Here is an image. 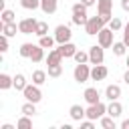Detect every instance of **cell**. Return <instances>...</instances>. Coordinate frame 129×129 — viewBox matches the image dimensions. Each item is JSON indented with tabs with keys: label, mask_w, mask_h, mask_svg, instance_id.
Instances as JSON below:
<instances>
[{
	"label": "cell",
	"mask_w": 129,
	"mask_h": 129,
	"mask_svg": "<svg viewBox=\"0 0 129 129\" xmlns=\"http://www.w3.org/2000/svg\"><path fill=\"white\" fill-rule=\"evenodd\" d=\"M73 24H77V26H85L87 24V20H89V16H87V6L83 4V2H77V4H73Z\"/></svg>",
	"instance_id": "cell-1"
},
{
	"label": "cell",
	"mask_w": 129,
	"mask_h": 129,
	"mask_svg": "<svg viewBox=\"0 0 129 129\" xmlns=\"http://www.w3.org/2000/svg\"><path fill=\"white\" fill-rule=\"evenodd\" d=\"M107 26V22L97 14V16H89V20H87V24H85V32L89 34V36H95V34H99L101 32V28H105Z\"/></svg>",
	"instance_id": "cell-2"
},
{
	"label": "cell",
	"mask_w": 129,
	"mask_h": 129,
	"mask_svg": "<svg viewBox=\"0 0 129 129\" xmlns=\"http://www.w3.org/2000/svg\"><path fill=\"white\" fill-rule=\"evenodd\" d=\"M97 14L109 24L113 18V0H97Z\"/></svg>",
	"instance_id": "cell-3"
},
{
	"label": "cell",
	"mask_w": 129,
	"mask_h": 129,
	"mask_svg": "<svg viewBox=\"0 0 129 129\" xmlns=\"http://www.w3.org/2000/svg\"><path fill=\"white\" fill-rule=\"evenodd\" d=\"M73 77H75L77 83H87V81L91 79V69H89V64H87V62H77V67H75V71H73Z\"/></svg>",
	"instance_id": "cell-4"
},
{
	"label": "cell",
	"mask_w": 129,
	"mask_h": 129,
	"mask_svg": "<svg viewBox=\"0 0 129 129\" xmlns=\"http://www.w3.org/2000/svg\"><path fill=\"white\" fill-rule=\"evenodd\" d=\"M85 111H87V119H93V121H97V119H101V117L107 113V105L99 101V103H93V105H89Z\"/></svg>",
	"instance_id": "cell-5"
},
{
	"label": "cell",
	"mask_w": 129,
	"mask_h": 129,
	"mask_svg": "<svg viewBox=\"0 0 129 129\" xmlns=\"http://www.w3.org/2000/svg\"><path fill=\"white\" fill-rule=\"evenodd\" d=\"M115 30H111L109 26H105V28H101V32L97 34V40H99V44L103 46V48H109V46H113V42H115Z\"/></svg>",
	"instance_id": "cell-6"
},
{
	"label": "cell",
	"mask_w": 129,
	"mask_h": 129,
	"mask_svg": "<svg viewBox=\"0 0 129 129\" xmlns=\"http://www.w3.org/2000/svg\"><path fill=\"white\" fill-rule=\"evenodd\" d=\"M22 95H24V99L26 101H32V103H40V99H42V91L38 89V85H26L24 87V91H22Z\"/></svg>",
	"instance_id": "cell-7"
},
{
	"label": "cell",
	"mask_w": 129,
	"mask_h": 129,
	"mask_svg": "<svg viewBox=\"0 0 129 129\" xmlns=\"http://www.w3.org/2000/svg\"><path fill=\"white\" fill-rule=\"evenodd\" d=\"M71 36H73V32H71V28H69V26H64V24H58V26L54 28V40H56L58 44L71 42Z\"/></svg>",
	"instance_id": "cell-8"
},
{
	"label": "cell",
	"mask_w": 129,
	"mask_h": 129,
	"mask_svg": "<svg viewBox=\"0 0 129 129\" xmlns=\"http://www.w3.org/2000/svg\"><path fill=\"white\" fill-rule=\"evenodd\" d=\"M105 60V48L101 44H95L89 48V62L91 64H101Z\"/></svg>",
	"instance_id": "cell-9"
},
{
	"label": "cell",
	"mask_w": 129,
	"mask_h": 129,
	"mask_svg": "<svg viewBox=\"0 0 129 129\" xmlns=\"http://www.w3.org/2000/svg\"><path fill=\"white\" fill-rule=\"evenodd\" d=\"M36 24H38L36 18H22L18 22V32H22V34H34L36 32Z\"/></svg>",
	"instance_id": "cell-10"
},
{
	"label": "cell",
	"mask_w": 129,
	"mask_h": 129,
	"mask_svg": "<svg viewBox=\"0 0 129 129\" xmlns=\"http://www.w3.org/2000/svg\"><path fill=\"white\" fill-rule=\"evenodd\" d=\"M107 75H109V69L101 62V64H93V69H91V81H103V79H107Z\"/></svg>",
	"instance_id": "cell-11"
},
{
	"label": "cell",
	"mask_w": 129,
	"mask_h": 129,
	"mask_svg": "<svg viewBox=\"0 0 129 129\" xmlns=\"http://www.w3.org/2000/svg\"><path fill=\"white\" fill-rule=\"evenodd\" d=\"M83 97H85V101H87L89 105H93V103H99V101H101V95H99V91H97L95 87H89V89H85Z\"/></svg>",
	"instance_id": "cell-12"
},
{
	"label": "cell",
	"mask_w": 129,
	"mask_h": 129,
	"mask_svg": "<svg viewBox=\"0 0 129 129\" xmlns=\"http://www.w3.org/2000/svg\"><path fill=\"white\" fill-rule=\"evenodd\" d=\"M69 115H71V119H73V121H79V123H81V121L87 117V111H85L81 105H73V107L69 109Z\"/></svg>",
	"instance_id": "cell-13"
},
{
	"label": "cell",
	"mask_w": 129,
	"mask_h": 129,
	"mask_svg": "<svg viewBox=\"0 0 129 129\" xmlns=\"http://www.w3.org/2000/svg\"><path fill=\"white\" fill-rule=\"evenodd\" d=\"M40 10L44 14H54L58 10V0H40Z\"/></svg>",
	"instance_id": "cell-14"
},
{
	"label": "cell",
	"mask_w": 129,
	"mask_h": 129,
	"mask_svg": "<svg viewBox=\"0 0 129 129\" xmlns=\"http://www.w3.org/2000/svg\"><path fill=\"white\" fill-rule=\"evenodd\" d=\"M62 54H60V50L58 48H50L48 50V56H46V62H48V67L50 64H62Z\"/></svg>",
	"instance_id": "cell-15"
},
{
	"label": "cell",
	"mask_w": 129,
	"mask_h": 129,
	"mask_svg": "<svg viewBox=\"0 0 129 129\" xmlns=\"http://www.w3.org/2000/svg\"><path fill=\"white\" fill-rule=\"evenodd\" d=\"M0 30H2V34H6L8 38H12V36H16L18 26H16V22H0Z\"/></svg>",
	"instance_id": "cell-16"
},
{
	"label": "cell",
	"mask_w": 129,
	"mask_h": 129,
	"mask_svg": "<svg viewBox=\"0 0 129 129\" xmlns=\"http://www.w3.org/2000/svg\"><path fill=\"white\" fill-rule=\"evenodd\" d=\"M105 97H107L109 101H117V99L121 97V87H119V85H107Z\"/></svg>",
	"instance_id": "cell-17"
},
{
	"label": "cell",
	"mask_w": 129,
	"mask_h": 129,
	"mask_svg": "<svg viewBox=\"0 0 129 129\" xmlns=\"http://www.w3.org/2000/svg\"><path fill=\"white\" fill-rule=\"evenodd\" d=\"M121 113H123V105L119 103V99H117V101H111V103L107 105V115H111V117L117 119Z\"/></svg>",
	"instance_id": "cell-18"
},
{
	"label": "cell",
	"mask_w": 129,
	"mask_h": 129,
	"mask_svg": "<svg viewBox=\"0 0 129 129\" xmlns=\"http://www.w3.org/2000/svg\"><path fill=\"white\" fill-rule=\"evenodd\" d=\"M58 50H60V54H62L64 58H71V56H75L77 46H75L73 42H64V44H58Z\"/></svg>",
	"instance_id": "cell-19"
},
{
	"label": "cell",
	"mask_w": 129,
	"mask_h": 129,
	"mask_svg": "<svg viewBox=\"0 0 129 129\" xmlns=\"http://www.w3.org/2000/svg\"><path fill=\"white\" fill-rule=\"evenodd\" d=\"M46 77H48V73H46V71H42V69H36V71L32 73V83L40 87L42 83H46Z\"/></svg>",
	"instance_id": "cell-20"
},
{
	"label": "cell",
	"mask_w": 129,
	"mask_h": 129,
	"mask_svg": "<svg viewBox=\"0 0 129 129\" xmlns=\"http://www.w3.org/2000/svg\"><path fill=\"white\" fill-rule=\"evenodd\" d=\"M42 58H44V48H42L40 44H34L32 54H30V60H32V62H40Z\"/></svg>",
	"instance_id": "cell-21"
},
{
	"label": "cell",
	"mask_w": 129,
	"mask_h": 129,
	"mask_svg": "<svg viewBox=\"0 0 129 129\" xmlns=\"http://www.w3.org/2000/svg\"><path fill=\"white\" fill-rule=\"evenodd\" d=\"M10 87H14V77L2 73V75H0V89L6 91V89H10Z\"/></svg>",
	"instance_id": "cell-22"
},
{
	"label": "cell",
	"mask_w": 129,
	"mask_h": 129,
	"mask_svg": "<svg viewBox=\"0 0 129 129\" xmlns=\"http://www.w3.org/2000/svg\"><path fill=\"white\" fill-rule=\"evenodd\" d=\"M26 85H28V83H26V77H24L22 73H16V75H14V89H16V91H24Z\"/></svg>",
	"instance_id": "cell-23"
},
{
	"label": "cell",
	"mask_w": 129,
	"mask_h": 129,
	"mask_svg": "<svg viewBox=\"0 0 129 129\" xmlns=\"http://www.w3.org/2000/svg\"><path fill=\"white\" fill-rule=\"evenodd\" d=\"M32 48H34V44H32V42H24V44H20V50H18V54H20L22 58H30V54H32Z\"/></svg>",
	"instance_id": "cell-24"
},
{
	"label": "cell",
	"mask_w": 129,
	"mask_h": 129,
	"mask_svg": "<svg viewBox=\"0 0 129 129\" xmlns=\"http://www.w3.org/2000/svg\"><path fill=\"white\" fill-rule=\"evenodd\" d=\"M54 36H50V34H44V36H40V40H38V44L42 46V48H52L54 46Z\"/></svg>",
	"instance_id": "cell-25"
},
{
	"label": "cell",
	"mask_w": 129,
	"mask_h": 129,
	"mask_svg": "<svg viewBox=\"0 0 129 129\" xmlns=\"http://www.w3.org/2000/svg\"><path fill=\"white\" fill-rule=\"evenodd\" d=\"M20 111H22V115H34L36 113V103H32V101H26L22 107H20Z\"/></svg>",
	"instance_id": "cell-26"
},
{
	"label": "cell",
	"mask_w": 129,
	"mask_h": 129,
	"mask_svg": "<svg viewBox=\"0 0 129 129\" xmlns=\"http://www.w3.org/2000/svg\"><path fill=\"white\" fill-rule=\"evenodd\" d=\"M16 127H18V129H30V127H32V119H30V115H22V117L16 121Z\"/></svg>",
	"instance_id": "cell-27"
},
{
	"label": "cell",
	"mask_w": 129,
	"mask_h": 129,
	"mask_svg": "<svg viewBox=\"0 0 129 129\" xmlns=\"http://www.w3.org/2000/svg\"><path fill=\"white\" fill-rule=\"evenodd\" d=\"M101 127H103V129H115V117L103 115V117H101Z\"/></svg>",
	"instance_id": "cell-28"
},
{
	"label": "cell",
	"mask_w": 129,
	"mask_h": 129,
	"mask_svg": "<svg viewBox=\"0 0 129 129\" xmlns=\"http://www.w3.org/2000/svg\"><path fill=\"white\" fill-rule=\"evenodd\" d=\"M125 50H127V44H125L123 40H121V42H113V54H115V56H123Z\"/></svg>",
	"instance_id": "cell-29"
},
{
	"label": "cell",
	"mask_w": 129,
	"mask_h": 129,
	"mask_svg": "<svg viewBox=\"0 0 129 129\" xmlns=\"http://www.w3.org/2000/svg\"><path fill=\"white\" fill-rule=\"evenodd\" d=\"M20 6L26 10H36L40 8V0H20Z\"/></svg>",
	"instance_id": "cell-30"
},
{
	"label": "cell",
	"mask_w": 129,
	"mask_h": 129,
	"mask_svg": "<svg viewBox=\"0 0 129 129\" xmlns=\"http://www.w3.org/2000/svg\"><path fill=\"white\" fill-rule=\"evenodd\" d=\"M0 16H2V22H16V14L12 10H8V8H4Z\"/></svg>",
	"instance_id": "cell-31"
},
{
	"label": "cell",
	"mask_w": 129,
	"mask_h": 129,
	"mask_svg": "<svg viewBox=\"0 0 129 129\" xmlns=\"http://www.w3.org/2000/svg\"><path fill=\"white\" fill-rule=\"evenodd\" d=\"M60 75H62V64H50V67H48V77L56 79V77H60Z\"/></svg>",
	"instance_id": "cell-32"
},
{
	"label": "cell",
	"mask_w": 129,
	"mask_h": 129,
	"mask_svg": "<svg viewBox=\"0 0 129 129\" xmlns=\"http://www.w3.org/2000/svg\"><path fill=\"white\" fill-rule=\"evenodd\" d=\"M34 34H36L38 38H40V36H44V34H48V24L40 20V22L36 24V32H34Z\"/></svg>",
	"instance_id": "cell-33"
},
{
	"label": "cell",
	"mask_w": 129,
	"mask_h": 129,
	"mask_svg": "<svg viewBox=\"0 0 129 129\" xmlns=\"http://www.w3.org/2000/svg\"><path fill=\"white\" fill-rule=\"evenodd\" d=\"M73 58H75L77 62H89V52H85V50H77Z\"/></svg>",
	"instance_id": "cell-34"
},
{
	"label": "cell",
	"mask_w": 129,
	"mask_h": 129,
	"mask_svg": "<svg viewBox=\"0 0 129 129\" xmlns=\"http://www.w3.org/2000/svg\"><path fill=\"white\" fill-rule=\"evenodd\" d=\"M109 28L117 32V30H121V28H123V22H121L117 16H113V18H111V22H109Z\"/></svg>",
	"instance_id": "cell-35"
},
{
	"label": "cell",
	"mask_w": 129,
	"mask_h": 129,
	"mask_svg": "<svg viewBox=\"0 0 129 129\" xmlns=\"http://www.w3.org/2000/svg\"><path fill=\"white\" fill-rule=\"evenodd\" d=\"M6 50H8V36L2 34L0 36V52H6Z\"/></svg>",
	"instance_id": "cell-36"
},
{
	"label": "cell",
	"mask_w": 129,
	"mask_h": 129,
	"mask_svg": "<svg viewBox=\"0 0 129 129\" xmlns=\"http://www.w3.org/2000/svg\"><path fill=\"white\" fill-rule=\"evenodd\" d=\"M123 42H125V44L129 46V22H127V24L123 26Z\"/></svg>",
	"instance_id": "cell-37"
},
{
	"label": "cell",
	"mask_w": 129,
	"mask_h": 129,
	"mask_svg": "<svg viewBox=\"0 0 129 129\" xmlns=\"http://www.w3.org/2000/svg\"><path fill=\"white\" fill-rule=\"evenodd\" d=\"M93 119H87V121H81V129H93Z\"/></svg>",
	"instance_id": "cell-38"
},
{
	"label": "cell",
	"mask_w": 129,
	"mask_h": 129,
	"mask_svg": "<svg viewBox=\"0 0 129 129\" xmlns=\"http://www.w3.org/2000/svg\"><path fill=\"white\" fill-rule=\"evenodd\" d=\"M121 8H123L125 12H129V0H121Z\"/></svg>",
	"instance_id": "cell-39"
},
{
	"label": "cell",
	"mask_w": 129,
	"mask_h": 129,
	"mask_svg": "<svg viewBox=\"0 0 129 129\" xmlns=\"http://www.w3.org/2000/svg\"><path fill=\"white\" fill-rule=\"evenodd\" d=\"M81 2H83V4H85V6H87V8H89V6H93V4H95V2H97V0H81Z\"/></svg>",
	"instance_id": "cell-40"
},
{
	"label": "cell",
	"mask_w": 129,
	"mask_h": 129,
	"mask_svg": "<svg viewBox=\"0 0 129 129\" xmlns=\"http://www.w3.org/2000/svg\"><path fill=\"white\" fill-rule=\"evenodd\" d=\"M121 129H129V119H125V121H121Z\"/></svg>",
	"instance_id": "cell-41"
},
{
	"label": "cell",
	"mask_w": 129,
	"mask_h": 129,
	"mask_svg": "<svg viewBox=\"0 0 129 129\" xmlns=\"http://www.w3.org/2000/svg\"><path fill=\"white\" fill-rule=\"evenodd\" d=\"M123 81H125V83H127V85H129V69H127V71H125V75H123Z\"/></svg>",
	"instance_id": "cell-42"
},
{
	"label": "cell",
	"mask_w": 129,
	"mask_h": 129,
	"mask_svg": "<svg viewBox=\"0 0 129 129\" xmlns=\"http://www.w3.org/2000/svg\"><path fill=\"white\" fill-rule=\"evenodd\" d=\"M127 67H129V58H127Z\"/></svg>",
	"instance_id": "cell-43"
}]
</instances>
